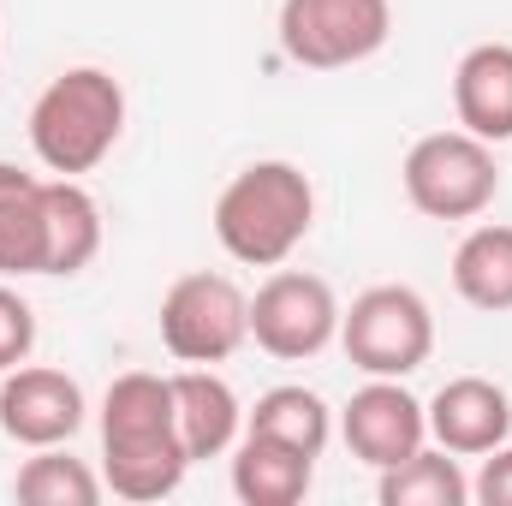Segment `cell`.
I'll list each match as a JSON object with an SVG mask.
<instances>
[{"label": "cell", "mask_w": 512, "mask_h": 506, "mask_svg": "<svg viewBox=\"0 0 512 506\" xmlns=\"http://www.w3.org/2000/svg\"><path fill=\"white\" fill-rule=\"evenodd\" d=\"M191 471L173 417V376L126 370L102 393V483L120 501H167Z\"/></svg>", "instance_id": "obj_1"}, {"label": "cell", "mask_w": 512, "mask_h": 506, "mask_svg": "<svg viewBox=\"0 0 512 506\" xmlns=\"http://www.w3.org/2000/svg\"><path fill=\"white\" fill-rule=\"evenodd\" d=\"M215 239L245 268H280L316 227V185L298 161H251L215 197Z\"/></svg>", "instance_id": "obj_2"}, {"label": "cell", "mask_w": 512, "mask_h": 506, "mask_svg": "<svg viewBox=\"0 0 512 506\" xmlns=\"http://www.w3.org/2000/svg\"><path fill=\"white\" fill-rule=\"evenodd\" d=\"M126 131V90L102 66H66L30 102V149L48 173L84 179L96 173Z\"/></svg>", "instance_id": "obj_3"}, {"label": "cell", "mask_w": 512, "mask_h": 506, "mask_svg": "<svg viewBox=\"0 0 512 506\" xmlns=\"http://www.w3.org/2000/svg\"><path fill=\"white\" fill-rule=\"evenodd\" d=\"M399 185H405V203L429 221H477L501 197V161H495V143L471 137L465 126L429 131L405 149Z\"/></svg>", "instance_id": "obj_4"}, {"label": "cell", "mask_w": 512, "mask_h": 506, "mask_svg": "<svg viewBox=\"0 0 512 506\" xmlns=\"http://www.w3.org/2000/svg\"><path fill=\"white\" fill-rule=\"evenodd\" d=\"M340 346L364 376H417L435 352V310L417 286H370L340 310Z\"/></svg>", "instance_id": "obj_5"}, {"label": "cell", "mask_w": 512, "mask_h": 506, "mask_svg": "<svg viewBox=\"0 0 512 506\" xmlns=\"http://www.w3.org/2000/svg\"><path fill=\"white\" fill-rule=\"evenodd\" d=\"M280 54L304 72H346L382 54L393 36V0H280Z\"/></svg>", "instance_id": "obj_6"}, {"label": "cell", "mask_w": 512, "mask_h": 506, "mask_svg": "<svg viewBox=\"0 0 512 506\" xmlns=\"http://www.w3.org/2000/svg\"><path fill=\"white\" fill-rule=\"evenodd\" d=\"M161 346L173 364H227L251 340V298L227 274H179L161 292Z\"/></svg>", "instance_id": "obj_7"}, {"label": "cell", "mask_w": 512, "mask_h": 506, "mask_svg": "<svg viewBox=\"0 0 512 506\" xmlns=\"http://www.w3.org/2000/svg\"><path fill=\"white\" fill-rule=\"evenodd\" d=\"M251 340L280 364H304V358L328 352L340 340L334 286L322 274H304V268H274L251 298Z\"/></svg>", "instance_id": "obj_8"}, {"label": "cell", "mask_w": 512, "mask_h": 506, "mask_svg": "<svg viewBox=\"0 0 512 506\" xmlns=\"http://www.w3.org/2000/svg\"><path fill=\"white\" fill-rule=\"evenodd\" d=\"M340 435H346L352 459L387 471V465L411 459V453L429 441V411H423V399H417L399 376H370L352 399H346Z\"/></svg>", "instance_id": "obj_9"}, {"label": "cell", "mask_w": 512, "mask_h": 506, "mask_svg": "<svg viewBox=\"0 0 512 506\" xmlns=\"http://www.w3.org/2000/svg\"><path fill=\"white\" fill-rule=\"evenodd\" d=\"M90 405H84V387L66 376V370H48V364H18L0 381V429L6 441L18 447H66L78 429H84Z\"/></svg>", "instance_id": "obj_10"}, {"label": "cell", "mask_w": 512, "mask_h": 506, "mask_svg": "<svg viewBox=\"0 0 512 506\" xmlns=\"http://www.w3.org/2000/svg\"><path fill=\"white\" fill-rule=\"evenodd\" d=\"M429 411V435L435 447L459 453V459H483L501 441H512V399L501 381L489 376H453L441 381V393L423 405Z\"/></svg>", "instance_id": "obj_11"}, {"label": "cell", "mask_w": 512, "mask_h": 506, "mask_svg": "<svg viewBox=\"0 0 512 506\" xmlns=\"http://www.w3.org/2000/svg\"><path fill=\"white\" fill-rule=\"evenodd\" d=\"M173 417H179V441H185L191 465L233 453L239 435H245V405H239L233 381L215 376V364L173 370Z\"/></svg>", "instance_id": "obj_12"}, {"label": "cell", "mask_w": 512, "mask_h": 506, "mask_svg": "<svg viewBox=\"0 0 512 506\" xmlns=\"http://www.w3.org/2000/svg\"><path fill=\"white\" fill-rule=\"evenodd\" d=\"M453 114L483 143L512 137V42H477L453 66Z\"/></svg>", "instance_id": "obj_13"}, {"label": "cell", "mask_w": 512, "mask_h": 506, "mask_svg": "<svg viewBox=\"0 0 512 506\" xmlns=\"http://www.w3.org/2000/svg\"><path fill=\"white\" fill-rule=\"evenodd\" d=\"M48 268V179L0 161V280Z\"/></svg>", "instance_id": "obj_14"}, {"label": "cell", "mask_w": 512, "mask_h": 506, "mask_svg": "<svg viewBox=\"0 0 512 506\" xmlns=\"http://www.w3.org/2000/svg\"><path fill=\"white\" fill-rule=\"evenodd\" d=\"M316 483V459L298 447H280L268 435H239L233 447V495L245 506H298Z\"/></svg>", "instance_id": "obj_15"}, {"label": "cell", "mask_w": 512, "mask_h": 506, "mask_svg": "<svg viewBox=\"0 0 512 506\" xmlns=\"http://www.w3.org/2000/svg\"><path fill=\"white\" fill-rule=\"evenodd\" d=\"M102 251V203L78 179H48V268L42 274H84Z\"/></svg>", "instance_id": "obj_16"}, {"label": "cell", "mask_w": 512, "mask_h": 506, "mask_svg": "<svg viewBox=\"0 0 512 506\" xmlns=\"http://www.w3.org/2000/svg\"><path fill=\"white\" fill-rule=\"evenodd\" d=\"M453 292L471 310H489V316L512 310V227L507 221H483V227H471L459 239V251H453Z\"/></svg>", "instance_id": "obj_17"}, {"label": "cell", "mask_w": 512, "mask_h": 506, "mask_svg": "<svg viewBox=\"0 0 512 506\" xmlns=\"http://www.w3.org/2000/svg\"><path fill=\"white\" fill-rule=\"evenodd\" d=\"M245 429L280 441V447H298L310 459H322V447L334 441V411H328V399L316 387L286 381V387H268L251 411H245Z\"/></svg>", "instance_id": "obj_18"}, {"label": "cell", "mask_w": 512, "mask_h": 506, "mask_svg": "<svg viewBox=\"0 0 512 506\" xmlns=\"http://www.w3.org/2000/svg\"><path fill=\"white\" fill-rule=\"evenodd\" d=\"M382 506H465L471 501V477L459 471V453L447 447H417L411 459L387 465L376 483Z\"/></svg>", "instance_id": "obj_19"}, {"label": "cell", "mask_w": 512, "mask_h": 506, "mask_svg": "<svg viewBox=\"0 0 512 506\" xmlns=\"http://www.w3.org/2000/svg\"><path fill=\"white\" fill-rule=\"evenodd\" d=\"M12 495L24 506H96L108 483L66 447H36V459H24L12 477Z\"/></svg>", "instance_id": "obj_20"}, {"label": "cell", "mask_w": 512, "mask_h": 506, "mask_svg": "<svg viewBox=\"0 0 512 506\" xmlns=\"http://www.w3.org/2000/svg\"><path fill=\"white\" fill-rule=\"evenodd\" d=\"M30 352H36V310L24 304V292L0 280V370L30 364Z\"/></svg>", "instance_id": "obj_21"}, {"label": "cell", "mask_w": 512, "mask_h": 506, "mask_svg": "<svg viewBox=\"0 0 512 506\" xmlns=\"http://www.w3.org/2000/svg\"><path fill=\"white\" fill-rule=\"evenodd\" d=\"M471 501L512 506V441H501L495 453H483V471L471 477Z\"/></svg>", "instance_id": "obj_22"}]
</instances>
